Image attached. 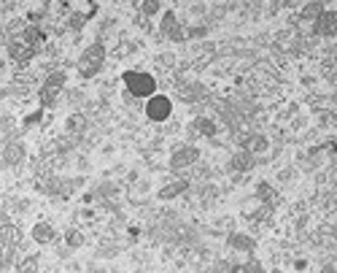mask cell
Wrapping results in <instances>:
<instances>
[{
	"mask_svg": "<svg viewBox=\"0 0 337 273\" xmlns=\"http://www.w3.org/2000/svg\"><path fill=\"white\" fill-rule=\"evenodd\" d=\"M121 79H124L127 89H129V95H135V98H151L154 92H157V79L151 76V73L127 71Z\"/></svg>",
	"mask_w": 337,
	"mask_h": 273,
	"instance_id": "cell-1",
	"label": "cell"
},
{
	"mask_svg": "<svg viewBox=\"0 0 337 273\" xmlns=\"http://www.w3.org/2000/svg\"><path fill=\"white\" fill-rule=\"evenodd\" d=\"M65 84H68V76H65L62 71H54V73H49V76L43 79V87L38 92V100H41L43 108H51L54 103H57V95L62 92Z\"/></svg>",
	"mask_w": 337,
	"mask_h": 273,
	"instance_id": "cell-2",
	"label": "cell"
},
{
	"mask_svg": "<svg viewBox=\"0 0 337 273\" xmlns=\"http://www.w3.org/2000/svg\"><path fill=\"white\" fill-rule=\"evenodd\" d=\"M102 62H106V46L102 43H89L87 49L81 52V57H79V71L84 73V76H92V73L100 71Z\"/></svg>",
	"mask_w": 337,
	"mask_h": 273,
	"instance_id": "cell-3",
	"label": "cell"
},
{
	"mask_svg": "<svg viewBox=\"0 0 337 273\" xmlns=\"http://www.w3.org/2000/svg\"><path fill=\"white\" fill-rule=\"evenodd\" d=\"M146 114L151 122H165L167 117L173 114V103L167 95H151L146 103Z\"/></svg>",
	"mask_w": 337,
	"mask_h": 273,
	"instance_id": "cell-4",
	"label": "cell"
},
{
	"mask_svg": "<svg viewBox=\"0 0 337 273\" xmlns=\"http://www.w3.org/2000/svg\"><path fill=\"white\" fill-rule=\"evenodd\" d=\"M159 33L165 35V38H170L175 43H184L186 41V33H184V22H178V16L173 11H167L162 16V22H159Z\"/></svg>",
	"mask_w": 337,
	"mask_h": 273,
	"instance_id": "cell-5",
	"label": "cell"
},
{
	"mask_svg": "<svg viewBox=\"0 0 337 273\" xmlns=\"http://www.w3.org/2000/svg\"><path fill=\"white\" fill-rule=\"evenodd\" d=\"M238 146L243 152H251L256 157V154H265L270 149V141H267V135H259V133H243L238 138Z\"/></svg>",
	"mask_w": 337,
	"mask_h": 273,
	"instance_id": "cell-6",
	"label": "cell"
},
{
	"mask_svg": "<svg viewBox=\"0 0 337 273\" xmlns=\"http://www.w3.org/2000/svg\"><path fill=\"white\" fill-rule=\"evenodd\" d=\"M313 33L321 35V38H334L337 35V11H326L324 8V14L313 22Z\"/></svg>",
	"mask_w": 337,
	"mask_h": 273,
	"instance_id": "cell-7",
	"label": "cell"
},
{
	"mask_svg": "<svg viewBox=\"0 0 337 273\" xmlns=\"http://www.w3.org/2000/svg\"><path fill=\"white\" fill-rule=\"evenodd\" d=\"M197 146H178L173 152V157H170V168H175V171H178V168H186V165H192V163H197Z\"/></svg>",
	"mask_w": 337,
	"mask_h": 273,
	"instance_id": "cell-8",
	"label": "cell"
},
{
	"mask_svg": "<svg viewBox=\"0 0 337 273\" xmlns=\"http://www.w3.org/2000/svg\"><path fill=\"white\" fill-rule=\"evenodd\" d=\"M35 49H30L22 38H14L11 43H8V57H11L14 62H19V65H24V62H30L33 57H35Z\"/></svg>",
	"mask_w": 337,
	"mask_h": 273,
	"instance_id": "cell-9",
	"label": "cell"
},
{
	"mask_svg": "<svg viewBox=\"0 0 337 273\" xmlns=\"http://www.w3.org/2000/svg\"><path fill=\"white\" fill-rule=\"evenodd\" d=\"M0 160H3L6 165H19L24 160V144L22 141H8L3 146V152H0Z\"/></svg>",
	"mask_w": 337,
	"mask_h": 273,
	"instance_id": "cell-10",
	"label": "cell"
},
{
	"mask_svg": "<svg viewBox=\"0 0 337 273\" xmlns=\"http://www.w3.org/2000/svg\"><path fill=\"white\" fill-rule=\"evenodd\" d=\"M189 133H192L194 138H197V135L213 138V135L219 133V125H216V122H213L211 117H197V119H194L192 125H189Z\"/></svg>",
	"mask_w": 337,
	"mask_h": 273,
	"instance_id": "cell-11",
	"label": "cell"
},
{
	"mask_svg": "<svg viewBox=\"0 0 337 273\" xmlns=\"http://www.w3.org/2000/svg\"><path fill=\"white\" fill-rule=\"evenodd\" d=\"M175 95L186 103H194V100H202L205 98V87L202 84H192V81H181L178 87H175Z\"/></svg>",
	"mask_w": 337,
	"mask_h": 273,
	"instance_id": "cell-12",
	"label": "cell"
},
{
	"mask_svg": "<svg viewBox=\"0 0 337 273\" xmlns=\"http://www.w3.org/2000/svg\"><path fill=\"white\" fill-rule=\"evenodd\" d=\"M19 241H22L19 228H14V224H0V246L14 252L16 246H19Z\"/></svg>",
	"mask_w": 337,
	"mask_h": 273,
	"instance_id": "cell-13",
	"label": "cell"
},
{
	"mask_svg": "<svg viewBox=\"0 0 337 273\" xmlns=\"http://www.w3.org/2000/svg\"><path fill=\"white\" fill-rule=\"evenodd\" d=\"M254 163H256V157L251 154V152H235L232 154V160H229V171H235V173H246V171H251L254 168Z\"/></svg>",
	"mask_w": 337,
	"mask_h": 273,
	"instance_id": "cell-14",
	"label": "cell"
},
{
	"mask_svg": "<svg viewBox=\"0 0 337 273\" xmlns=\"http://www.w3.org/2000/svg\"><path fill=\"white\" fill-rule=\"evenodd\" d=\"M22 41H24L27 46H30V49H35V52H38L41 46L46 43V33L41 30L38 25H27L24 30H22Z\"/></svg>",
	"mask_w": 337,
	"mask_h": 273,
	"instance_id": "cell-15",
	"label": "cell"
},
{
	"mask_svg": "<svg viewBox=\"0 0 337 273\" xmlns=\"http://www.w3.org/2000/svg\"><path fill=\"white\" fill-rule=\"evenodd\" d=\"M54 238H57V233H54L51 224L38 222V224L33 228V241H35V243H43V246H49V243H54Z\"/></svg>",
	"mask_w": 337,
	"mask_h": 273,
	"instance_id": "cell-16",
	"label": "cell"
},
{
	"mask_svg": "<svg viewBox=\"0 0 337 273\" xmlns=\"http://www.w3.org/2000/svg\"><path fill=\"white\" fill-rule=\"evenodd\" d=\"M65 130L73 133V135L84 133V130H87V117H84V114H70L68 119H65Z\"/></svg>",
	"mask_w": 337,
	"mask_h": 273,
	"instance_id": "cell-17",
	"label": "cell"
},
{
	"mask_svg": "<svg viewBox=\"0 0 337 273\" xmlns=\"http://www.w3.org/2000/svg\"><path fill=\"white\" fill-rule=\"evenodd\" d=\"M321 14H324V6L321 3H307L302 11H299V19H302V22H316Z\"/></svg>",
	"mask_w": 337,
	"mask_h": 273,
	"instance_id": "cell-18",
	"label": "cell"
},
{
	"mask_svg": "<svg viewBox=\"0 0 337 273\" xmlns=\"http://www.w3.org/2000/svg\"><path fill=\"white\" fill-rule=\"evenodd\" d=\"M186 181H175V184H167V187H162V190H159V197H162V200H170V197H178L184 190H186Z\"/></svg>",
	"mask_w": 337,
	"mask_h": 273,
	"instance_id": "cell-19",
	"label": "cell"
},
{
	"mask_svg": "<svg viewBox=\"0 0 337 273\" xmlns=\"http://www.w3.org/2000/svg\"><path fill=\"white\" fill-rule=\"evenodd\" d=\"M256 195H259V200H265V203H275V190L270 187L267 181H259V187H256Z\"/></svg>",
	"mask_w": 337,
	"mask_h": 273,
	"instance_id": "cell-20",
	"label": "cell"
},
{
	"mask_svg": "<svg viewBox=\"0 0 337 273\" xmlns=\"http://www.w3.org/2000/svg\"><path fill=\"white\" fill-rule=\"evenodd\" d=\"M16 273H38V257H24L16 265Z\"/></svg>",
	"mask_w": 337,
	"mask_h": 273,
	"instance_id": "cell-21",
	"label": "cell"
},
{
	"mask_svg": "<svg viewBox=\"0 0 337 273\" xmlns=\"http://www.w3.org/2000/svg\"><path fill=\"white\" fill-rule=\"evenodd\" d=\"M184 33H186V38H202V35H208V27L205 25H189V27H184Z\"/></svg>",
	"mask_w": 337,
	"mask_h": 273,
	"instance_id": "cell-22",
	"label": "cell"
},
{
	"mask_svg": "<svg viewBox=\"0 0 337 273\" xmlns=\"http://www.w3.org/2000/svg\"><path fill=\"white\" fill-rule=\"evenodd\" d=\"M229 243L235 249H246V252L254 246V241H248V235H229Z\"/></svg>",
	"mask_w": 337,
	"mask_h": 273,
	"instance_id": "cell-23",
	"label": "cell"
},
{
	"mask_svg": "<svg viewBox=\"0 0 337 273\" xmlns=\"http://www.w3.org/2000/svg\"><path fill=\"white\" fill-rule=\"evenodd\" d=\"M65 241H68V246L76 249V246H81V243H84V233H79V230H68V233H65Z\"/></svg>",
	"mask_w": 337,
	"mask_h": 273,
	"instance_id": "cell-24",
	"label": "cell"
},
{
	"mask_svg": "<svg viewBox=\"0 0 337 273\" xmlns=\"http://www.w3.org/2000/svg\"><path fill=\"white\" fill-rule=\"evenodd\" d=\"M157 65H159V68H173V65H175V54H170V52H167V54H157Z\"/></svg>",
	"mask_w": 337,
	"mask_h": 273,
	"instance_id": "cell-25",
	"label": "cell"
},
{
	"mask_svg": "<svg viewBox=\"0 0 337 273\" xmlns=\"http://www.w3.org/2000/svg\"><path fill=\"white\" fill-rule=\"evenodd\" d=\"M140 11H143L146 16H151V14H157V11H159V3H157V0H146V3L140 6Z\"/></svg>",
	"mask_w": 337,
	"mask_h": 273,
	"instance_id": "cell-26",
	"label": "cell"
},
{
	"mask_svg": "<svg viewBox=\"0 0 337 273\" xmlns=\"http://www.w3.org/2000/svg\"><path fill=\"white\" fill-rule=\"evenodd\" d=\"M84 22H87V16H84V14H73L70 16V27H73V30H81Z\"/></svg>",
	"mask_w": 337,
	"mask_h": 273,
	"instance_id": "cell-27",
	"label": "cell"
},
{
	"mask_svg": "<svg viewBox=\"0 0 337 273\" xmlns=\"http://www.w3.org/2000/svg\"><path fill=\"white\" fill-rule=\"evenodd\" d=\"M8 260H11V252L0 246V268H3V265H8Z\"/></svg>",
	"mask_w": 337,
	"mask_h": 273,
	"instance_id": "cell-28",
	"label": "cell"
},
{
	"mask_svg": "<svg viewBox=\"0 0 337 273\" xmlns=\"http://www.w3.org/2000/svg\"><path fill=\"white\" fill-rule=\"evenodd\" d=\"M321 273H334V268H324Z\"/></svg>",
	"mask_w": 337,
	"mask_h": 273,
	"instance_id": "cell-29",
	"label": "cell"
}]
</instances>
